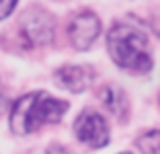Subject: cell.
<instances>
[{
  "label": "cell",
  "instance_id": "8992f818",
  "mask_svg": "<svg viewBox=\"0 0 160 154\" xmlns=\"http://www.w3.org/2000/svg\"><path fill=\"white\" fill-rule=\"evenodd\" d=\"M92 80V70L84 66H66L56 72V82L58 86L70 90V93H82L88 89Z\"/></svg>",
  "mask_w": 160,
  "mask_h": 154
},
{
  "label": "cell",
  "instance_id": "7a4b0ae2",
  "mask_svg": "<svg viewBox=\"0 0 160 154\" xmlns=\"http://www.w3.org/2000/svg\"><path fill=\"white\" fill-rule=\"evenodd\" d=\"M107 47L119 68L132 72H148L152 68V56L148 37L140 27L117 23L107 35Z\"/></svg>",
  "mask_w": 160,
  "mask_h": 154
},
{
  "label": "cell",
  "instance_id": "5b68a950",
  "mask_svg": "<svg viewBox=\"0 0 160 154\" xmlns=\"http://www.w3.org/2000/svg\"><path fill=\"white\" fill-rule=\"evenodd\" d=\"M21 31H23L25 39L29 43H35V45L52 41V35H53L52 17L39 8H33V10L29 8L21 19Z\"/></svg>",
  "mask_w": 160,
  "mask_h": 154
},
{
  "label": "cell",
  "instance_id": "9c48e42d",
  "mask_svg": "<svg viewBox=\"0 0 160 154\" xmlns=\"http://www.w3.org/2000/svg\"><path fill=\"white\" fill-rule=\"evenodd\" d=\"M17 2H19V0H0V21L6 19V17L12 13Z\"/></svg>",
  "mask_w": 160,
  "mask_h": 154
},
{
  "label": "cell",
  "instance_id": "277c9868",
  "mask_svg": "<svg viewBox=\"0 0 160 154\" xmlns=\"http://www.w3.org/2000/svg\"><path fill=\"white\" fill-rule=\"evenodd\" d=\"M68 35H70V41L74 43L76 49H88L97 37L101 35V21L94 13H80L74 17V21L70 23L68 29Z\"/></svg>",
  "mask_w": 160,
  "mask_h": 154
},
{
  "label": "cell",
  "instance_id": "ba28073f",
  "mask_svg": "<svg viewBox=\"0 0 160 154\" xmlns=\"http://www.w3.org/2000/svg\"><path fill=\"white\" fill-rule=\"evenodd\" d=\"M138 150L142 152H154V154H160V131L158 130H152V131H146L138 138Z\"/></svg>",
  "mask_w": 160,
  "mask_h": 154
},
{
  "label": "cell",
  "instance_id": "6da1fadb",
  "mask_svg": "<svg viewBox=\"0 0 160 154\" xmlns=\"http://www.w3.org/2000/svg\"><path fill=\"white\" fill-rule=\"evenodd\" d=\"M68 111V103L47 93H29L14 103L10 111V130L27 136L47 123H58Z\"/></svg>",
  "mask_w": 160,
  "mask_h": 154
},
{
  "label": "cell",
  "instance_id": "3957f363",
  "mask_svg": "<svg viewBox=\"0 0 160 154\" xmlns=\"http://www.w3.org/2000/svg\"><path fill=\"white\" fill-rule=\"evenodd\" d=\"M74 134L88 148H103L109 142L107 123L101 117V113L92 111V109H86V111L80 113V117L76 119V126H74Z\"/></svg>",
  "mask_w": 160,
  "mask_h": 154
},
{
  "label": "cell",
  "instance_id": "52a82bcc",
  "mask_svg": "<svg viewBox=\"0 0 160 154\" xmlns=\"http://www.w3.org/2000/svg\"><path fill=\"white\" fill-rule=\"evenodd\" d=\"M101 99H103L105 107L109 111L113 113L117 119H123L127 113V99H125V93H123L119 86H113V84H109L101 90Z\"/></svg>",
  "mask_w": 160,
  "mask_h": 154
}]
</instances>
